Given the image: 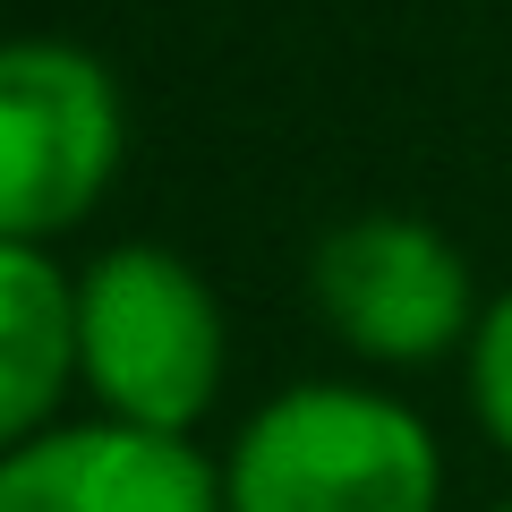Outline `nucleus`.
<instances>
[{
  "label": "nucleus",
  "instance_id": "nucleus-5",
  "mask_svg": "<svg viewBox=\"0 0 512 512\" xmlns=\"http://www.w3.org/2000/svg\"><path fill=\"white\" fill-rule=\"evenodd\" d=\"M0 512H231V495L188 436L94 419L0 453Z\"/></svg>",
  "mask_w": 512,
  "mask_h": 512
},
{
  "label": "nucleus",
  "instance_id": "nucleus-8",
  "mask_svg": "<svg viewBox=\"0 0 512 512\" xmlns=\"http://www.w3.org/2000/svg\"><path fill=\"white\" fill-rule=\"evenodd\" d=\"M495 512H512V504H495Z\"/></svg>",
  "mask_w": 512,
  "mask_h": 512
},
{
  "label": "nucleus",
  "instance_id": "nucleus-6",
  "mask_svg": "<svg viewBox=\"0 0 512 512\" xmlns=\"http://www.w3.org/2000/svg\"><path fill=\"white\" fill-rule=\"evenodd\" d=\"M77 376V282L35 239H0V453L43 436Z\"/></svg>",
  "mask_w": 512,
  "mask_h": 512
},
{
  "label": "nucleus",
  "instance_id": "nucleus-3",
  "mask_svg": "<svg viewBox=\"0 0 512 512\" xmlns=\"http://www.w3.org/2000/svg\"><path fill=\"white\" fill-rule=\"evenodd\" d=\"M120 171V86L52 35L0 43V239H52L94 214Z\"/></svg>",
  "mask_w": 512,
  "mask_h": 512
},
{
  "label": "nucleus",
  "instance_id": "nucleus-7",
  "mask_svg": "<svg viewBox=\"0 0 512 512\" xmlns=\"http://www.w3.org/2000/svg\"><path fill=\"white\" fill-rule=\"evenodd\" d=\"M470 410L495 436V453H512V291L478 316L470 333Z\"/></svg>",
  "mask_w": 512,
  "mask_h": 512
},
{
  "label": "nucleus",
  "instance_id": "nucleus-2",
  "mask_svg": "<svg viewBox=\"0 0 512 512\" xmlns=\"http://www.w3.org/2000/svg\"><path fill=\"white\" fill-rule=\"evenodd\" d=\"M222 308L171 248H103L77 274V376L103 419L188 436L222 393Z\"/></svg>",
  "mask_w": 512,
  "mask_h": 512
},
{
  "label": "nucleus",
  "instance_id": "nucleus-1",
  "mask_svg": "<svg viewBox=\"0 0 512 512\" xmlns=\"http://www.w3.org/2000/svg\"><path fill=\"white\" fill-rule=\"evenodd\" d=\"M222 495L231 512H436L444 461L376 384H291L239 427Z\"/></svg>",
  "mask_w": 512,
  "mask_h": 512
},
{
  "label": "nucleus",
  "instance_id": "nucleus-4",
  "mask_svg": "<svg viewBox=\"0 0 512 512\" xmlns=\"http://www.w3.org/2000/svg\"><path fill=\"white\" fill-rule=\"evenodd\" d=\"M316 316L333 325V342H350L376 367H427L478 333L470 316V265L444 231H427L419 214H350L316 239L308 256Z\"/></svg>",
  "mask_w": 512,
  "mask_h": 512
}]
</instances>
